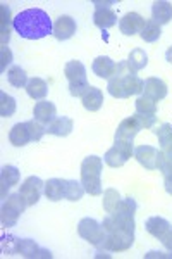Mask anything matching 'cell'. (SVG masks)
I'll use <instances>...</instances> for the list:
<instances>
[{
  "label": "cell",
  "mask_w": 172,
  "mask_h": 259,
  "mask_svg": "<svg viewBox=\"0 0 172 259\" xmlns=\"http://www.w3.org/2000/svg\"><path fill=\"white\" fill-rule=\"evenodd\" d=\"M26 92L33 100H45L48 94V85L41 78H31L26 85Z\"/></svg>",
  "instance_id": "4316f807"
},
{
  "label": "cell",
  "mask_w": 172,
  "mask_h": 259,
  "mask_svg": "<svg viewBox=\"0 0 172 259\" xmlns=\"http://www.w3.org/2000/svg\"><path fill=\"white\" fill-rule=\"evenodd\" d=\"M128 64L133 73H138V71L146 68V64H148V56H146V52L143 49H134L131 50V54H129V57H128Z\"/></svg>",
  "instance_id": "f1b7e54d"
},
{
  "label": "cell",
  "mask_w": 172,
  "mask_h": 259,
  "mask_svg": "<svg viewBox=\"0 0 172 259\" xmlns=\"http://www.w3.org/2000/svg\"><path fill=\"white\" fill-rule=\"evenodd\" d=\"M165 61L172 64V45H170L169 49H167V52H165Z\"/></svg>",
  "instance_id": "ab89813d"
},
{
  "label": "cell",
  "mask_w": 172,
  "mask_h": 259,
  "mask_svg": "<svg viewBox=\"0 0 172 259\" xmlns=\"http://www.w3.org/2000/svg\"><path fill=\"white\" fill-rule=\"evenodd\" d=\"M121 202V195L116 189H107L103 192V209L107 214H112Z\"/></svg>",
  "instance_id": "d6a6232c"
},
{
  "label": "cell",
  "mask_w": 172,
  "mask_h": 259,
  "mask_svg": "<svg viewBox=\"0 0 172 259\" xmlns=\"http://www.w3.org/2000/svg\"><path fill=\"white\" fill-rule=\"evenodd\" d=\"M64 74L69 81V92L73 97H81L90 83L86 78V68L81 61H69L64 68Z\"/></svg>",
  "instance_id": "8992f818"
},
{
  "label": "cell",
  "mask_w": 172,
  "mask_h": 259,
  "mask_svg": "<svg viewBox=\"0 0 172 259\" xmlns=\"http://www.w3.org/2000/svg\"><path fill=\"white\" fill-rule=\"evenodd\" d=\"M162 244L165 245V247L169 249V250H172V230H170L169 233H167V237H165V239L162 240Z\"/></svg>",
  "instance_id": "f35d334b"
},
{
  "label": "cell",
  "mask_w": 172,
  "mask_h": 259,
  "mask_svg": "<svg viewBox=\"0 0 172 259\" xmlns=\"http://www.w3.org/2000/svg\"><path fill=\"white\" fill-rule=\"evenodd\" d=\"M0 100H2V102H0V116H2V118H11L16 112L14 97H11L6 92H0Z\"/></svg>",
  "instance_id": "836d02e7"
},
{
  "label": "cell",
  "mask_w": 172,
  "mask_h": 259,
  "mask_svg": "<svg viewBox=\"0 0 172 259\" xmlns=\"http://www.w3.org/2000/svg\"><path fill=\"white\" fill-rule=\"evenodd\" d=\"M134 235L128 233H105V240H103L102 247L108 252H123L128 250L133 245Z\"/></svg>",
  "instance_id": "5bb4252c"
},
{
  "label": "cell",
  "mask_w": 172,
  "mask_h": 259,
  "mask_svg": "<svg viewBox=\"0 0 172 259\" xmlns=\"http://www.w3.org/2000/svg\"><path fill=\"white\" fill-rule=\"evenodd\" d=\"M26 202L21 197V194H12L7 199H4L2 204V225L6 228H11L18 223L19 216L23 214L24 209H26Z\"/></svg>",
  "instance_id": "ba28073f"
},
{
  "label": "cell",
  "mask_w": 172,
  "mask_h": 259,
  "mask_svg": "<svg viewBox=\"0 0 172 259\" xmlns=\"http://www.w3.org/2000/svg\"><path fill=\"white\" fill-rule=\"evenodd\" d=\"M74 33H76V21L71 18V16H61L53 23V36L57 40L61 41L69 40L74 36Z\"/></svg>",
  "instance_id": "ac0fdd59"
},
{
  "label": "cell",
  "mask_w": 172,
  "mask_h": 259,
  "mask_svg": "<svg viewBox=\"0 0 172 259\" xmlns=\"http://www.w3.org/2000/svg\"><path fill=\"white\" fill-rule=\"evenodd\" d=\"M19 169L16 168V166H4L2 168V173H0V183H2V199H7V190L12 189L14 185H18L19 183Z\"/></svg>",
  "instance_id": "d4e9b609"
},
{
  "label": "cell",
  "mask_w": 172,
  "mask_h": 259,
  "mask_svg": "<svg viewBox=\"0 0 172 259\" xmlns=\"http://www.w3.org/2000/svg\"><path fill=\"white\" fill-rule=\"evenodd\" d=\"M0 11H2V30H0V35H2V44H6V41H9V24H11V9L7 6L0 7Z\"/></svg>",
  "instance_id": "e575fe53"
},
{
  "label": "cell",
  "mask_w": 172,
  "mask_h": 259,
  "mask_svg": "<svg viewBox=\"0 0 172 259\" xmlns=\"http://www.w3.org/2000/svg\"><path fill=\"white\" fill-rule=\"evenodd\" d=\"M160 35H162L160 26H158V24L152 19L146 21L143 30H141V33H140L141 40L146 41V44H153V41H157L158 38H160Z\"/></svg>",
  "instance_id": "4dcf8cb0"
},
{
  "label": "cell",
  "mask_w": 172,
  "mask_h": 259,
  "mask_svg": "<svg viewBox=\"0 0 172 259\" xmlns=\"http://www.w3.org/2000/svg\"><path fill=\"white\" fill-rule=\"evenodd\" d=\"M162 175H163V187H165V192L169 195H172V164L165 166L162 169Z\"/></svg>",
  "instance_id": "d590c367"
},
{
  "label": "cell",
  "mask_w": 172,
  "mask_h": 259,
  "mask_svg": "<svg viewBox=\"0 0 172 259\" xmlns=\"http://www.w3.org/2000/svg\"><path fill=\"white\" fill-rule=\"evenodd\" d=\"M12 61V54H11V50L4 45L2 47V66H0V69L2 71H6V68H7V64Z\"/></svg>",
  "instance_id": "8d00e7d4"
},
{
  "label": "cell",
  "mask_w": 172,
  "mask_h": 259,
  "mask_svg": "<svg viewBox=\"0 0 172 259\" xmlns=\"http://www.w3.org/2000/svg\"><path fill=\"white\" fill-rule=\"evenodd\" d=\"M146 21L143 16H140L138 12H128L123 16V19L119 21V30L126 36H133L136 33H141Z\"/></svg>",
  "instance_id": "2e32d148"
},
{
  "label": "cell",
  "mask_w": 172,
  "mask_h": 259,
  "mask_svg": "<svg viewBox=\"0 0 172 259\" xmlns=\"http://www.w3.org/2000/svg\"><path fill=\"white\" fill-rule=\"evenodd\" d=\"M33 118H35V121L43 124V126L45 124L48 126L57 118L55 104L50 102V100H40V102H36L35 107H33Z\"/></svg>",
  "instance_id": "e0dca14e"
},
{
  "label": "cell",
  "mask_w": 172,
  "mask_h": 259,
  "mask_svg": "<svg viewBox=\"0 0 172 259\" xmlns=\"http://www.w3.org/2000/svg\"><path fill=\"white\" fill-rule=\"evenodd\" d=\"M145 81L129 69L128 61L117 62V73L108 80L107 92L114 99H128L143 92Z\"/></svg>",
  "instance_id": "7a4b0ae2"
},
{
  "label": "cell",
  "mask_w": 172,
  "mask_h": 259,
  "mask_svg": "<svg viewBox=\"0 0 172 259\" xmlns=\"http://www.w3.org/2000/svg\"><path fill=\"white\" fill-rule=\"evenodd\" d=\"M134 156V145L133 142H123V140H114V145L105 152L103 161L110 168H121L126 162Z\"/></svg>",
  "instance_id": "52a82bcc"
},
{
  "label": "cell",
  "mask_w": 172,
  "mask_h": 259,
  "mask_svg": "<svg viewBox=\"0 0 172 259\" xmlns=\"http://www.w3.org/2000/svg\"><path fill=\"white\" fill-rule=\"evenodd\" d=\"M66 187H67V180L62 178H50L45 182V195L48 200L57 202V200L66 199Z\"/></svg>",
  "instance_id": "603a6c76"
},
{
  "label": "cell",
  "mask_w": 172,
  "mask_h": 259,
  "mask_svg": "<svg viewBox=\"0 0 172 259\" xmlns=\"http://www.w3.org/2000/svg\"><path fill=\"white\" fill-rule=\"evenodd\" d=\"M14 252L23 257H43V259L52 257V252L48 249L40 247L35 240H29V239H16Z\"/></svg>",
  "instance_id": "7c38bea8"
},
{
  "label": "cell",
  "mask_w": 172,
  "mask_h": 259,
  "mask_svg": "<svg viewBox=\"0 0 172 259\" xmlns=\"http://www.w3.org/2000/svg\"><path fill=\"white\" fill-rule=\"evenodd\" d=\"M96 9L93 14V23L95 26H98L100 30H108V28L117 24V14L108 7L107 2H95Z\"/></svg>",
  "instance_id": "4fadbf2b"
},
{
  "label": "cell",
  "mask_w": 172,
  "mask_h": 259,
  "mask_svg": "<svg viewBox=\"0 0 172 259\" xmlns=\"http://www.w3.org/2000/svg\"><path fill=\"white\" fill-rule=\"evenodd\" d=\"M45 133H47V128L38 121H24V123H18L11 128L9 140L14 147H24L29 142H40Z\"/></svg>",
  "instance_id": "277c9868"
},
{
  "label": "cell",
  "mask_w": 172,
  "mask_h": 259,
  "mask_svg": "<svg viewBox=\"0 0 172 259\" xmlns=\"http://www.w3.org/2000/svg\"><path fill=\"white\" fill-rule=\"evenodd\" d=\"M43 192H45V182H41V178H38V177H28L19 189L21 197L24 199V202H26L28 207L35 206V204L40 200Z\"/></svg>",
  "instance_id": "8fae6325"
},
{
  "label": "cell",
  "mask_w": 172,
  "mask_h": 259,
  "mask_svg": "<svg viewBox=\"0 0 172 259\" xmlns=\"http://www.w3.org/2000/svg\"><path fill=\"white\" fill-rule=\"evenodd\" d=\"M146 259H152V257H172V252L170 254H165V252H157V250H152V252L145 254Z\"/></svg>",
  "instance_id": "74e56055"
},
{
  "label": "cell",
  "mask_w": 172,
  "mask_h": 259,
  "mask_svg": "<svg viewBox=\"0 0 172 259\" xmlns=\"http://www.w3.org/2000/svg\"><path fill=\"white\" fill-rule=\"evenodd\" d=\"M136 114L141 118H155L157 114V102L145 95L136 99Z\"/></svg>",
  "instance_id": "83f0119b"
},
{
  "label": "cell",
  "mask_w": 172,
  "mask_h": 259,
  "mask_svg": "<svg viewBox=\"0 0 172 259\" xmlns=\"http://www.w3.org/2000/svg\"><path fill=\"white\" fill-rule=\"evenodd\" d=\"M157 118H141V116L134 114L121 121V124L116 130V139L123 142H133L134 137L141 132L143 128H152Z\"/></svg>",
  "instance_id": "5b68a950"
},
{
  "label": "cell",
  "mask_w": 172,
  "mask_h": 259,
  "mask_svg": "<svg viewBox=\"0 0 172 259\" xmlns=\"http://www.w3.org/2000/svg\"><path fill=\"white\" fill-rule=\"evenodd\" d=\"M105 233H128L134 235V216L123 214V212H112L103 218L102 223Z\"/></svg>",
  "instance_id": "9c48e42d"
},
{
  "label": "cell",
  "mask_w": 172,
  "mask_h": 259,
  "mask_svg": "<svg viewBox=\"0 0 172 259\" xmlns=\"http://www.w3.org/2000/svg\"><path fill=\"white\" fill-rule=\"evenodd\" d=\"M86 194L85 187H83L81 182H76V180H67V187H66V199L71 200V202H78V200L83 199V195Z\"/></svg>",
  "instance_id": "1f68e13d"
},
{
  "label": "cell",
  "mask_w": 172,
  "mask_h": 259,
  "mask_svg": "<svg viewBox=\"0 0 172 259\" xmlns=\"http://www.w3.org/2000/svg\"><path fill=\"white\" fill-rule=\"evenodd\" d=\"M78 233L81 239L90 242L95 247H102L103 240H105V230L102 225L93 218H83L78 225Z\"/></svg>",
  "instance_id": "30bf717a"
},
{
  "label": "cell",
  "mask_w": 172,
  "mask_h": 259,
  "mask_svg": "<svg viewBox=\"0 0 172 259\" xmlns=\"http://www.w3.org/2000/svg\"><path fill=\"white\" fill-rule=\"evenodd\" d=\"M7 80L12 87H16V89H26L28 85V74L26 71H24L21 66H12V68L7 71Z\"/></svg>",
  "instance_id": "f546056e"
},
{
  "label": "cell",
  "mask_w": 172,
  "mask_h": 259,
  "mask_svg": "<svg viewBox=\"0 0 172 259\" xmlns=\"http://www.w3.org/2000/svg\"><path fill=\"white\" fill-rule=\"evenodd\" d=\"M74 128V123L71 118L67 116H57L55 119L47 126V133L50 135H55V137H67Z\"/></svg>",
  "instance_id": "484cf974"
},
{
  "label": "cell",
  "mask_w": 172,
  "mask_h": 259,
  "mask_svg": "<svg viewBox=\"0 0 172 259\" xmlns=\"http://www.w3.org/2000/svg\"><path fill=\"white\" fill-rule=\"evenodd\" d=\"M172 19V4L165 2V0H157L152 6V21L163 26V24H169Z\"/></svg>",
  "instance_id": "cb8c5ba5"
},
{
  "label": "cell",
  "mask_w": 172,
  "mask_h": 259,
  "mask_svg": "<svg viewBox=\"0 0 172 259\" xmlns=\"http://www.w3.org/2000/svg\"><path fill=\"white\" fill-rule=\"evenodd\" d=\"M145 228H146V232H148L150 235L162 242L167 237V233L172 230V225L165 218H162V216H152V218L146 220Z\"/></svg>",
  "instance_id": "ffe728a7"
},
{
  "label": "cell",
  "mask_w": 172,
  "mask_h": 259,
  "mask_svg": "<svg viewBox=\"0 0 172 259\" xmlns=\"http://www.w3.org/2000/svg\"><path fill=\"white\" fill-rule=\"evenodd\" d=\"M102 169L103 161L98 156H88L81 162V183L86 194L102 195Z\"/></svg>",
  "instance_id": "3957f363"
},
{
  "label": "cell",
  "mask_w": 172,
  "mask_h": 259,
  "mask_svg": "<svg viewBox=\"0 0 172 259\" xmlns=\"http://www.w3.org/2000/svg\"><path fill=\"white\" fill-rule=\"evenodd\" d=\"M134 157L145 169H158V150L152 145H140L134 149Z\"/></svg>",
  "instance_id": "9a60e30c"
},
{
  "label": "cell",
  "mask_w": 172,
  "mask_h": 259,
  "mask_svg": "<svg viewBox=\"0 0 172 259\" xmlns=\"http://www.w3.org/2000/svg\"><path fill=\"white\" fill-rule=\"evenodd\" d=\"M91 69L98 78L103 80H110L112 76L117 73V62L114 59H110L108 56H98L91 64Z\"/></svg>",
  "instance_id": "d6986e66"
},
{
  "label": "cell",
  "mask_w": 172,
  "mask_h": 259,
  "mask_svg": "<svg viewBox=\"0 0 172 259\" xmlns=\"http://www.w3.org/2000/svg\"><path fill=\"white\" fill-rule=\"evenodd\" d=\"M81 102H83V107L90 112H96L100 107L103 106V94L100 89L96 87H88V89L83 92L81 95Z\"/></svg>",
  "instance_id": "7402d4cb"
},
{
  "label": "cell",
  "mask_w": 172,
  "mask_h": 259,
  "mask_svg": "<svg viewBox=\"0 0 172 259\" xmlns=\"http://www.w3.org/2000/svg\"><path fill=\"white\" fill-rule=\"evenodd\" d=\"M143 95L148 99L155 100V102H158V100L165 99L167 97V85L165 81L160 80V78H146L145 80V87H143Z\"/></svg>",
  "instance_id": "44dd1931"
},
{
  "label": "cell",
  "mask_w": 172,
  "mask_h": 259,
  "mask_svg": "<svg viewBox=\"0 0 172 259\" xmlns=\"http://www.w3.org/2000/svg\"><path fill=\"white\" fill-rule=\"evenodd\" d=\"M12 28L26 40H40L53 35V24L48 14L41 9H26L12 19Z\"/></svg>",
  "instance_id": "6da1fadb"
}]
</instances>
